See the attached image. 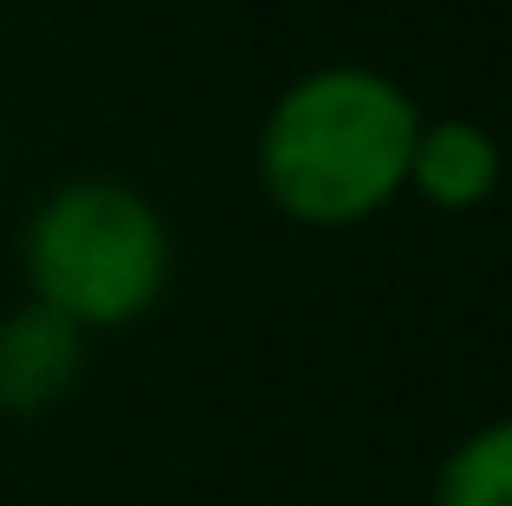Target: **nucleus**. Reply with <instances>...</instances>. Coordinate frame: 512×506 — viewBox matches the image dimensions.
<instances>
[{
	"label": "nucleus",
	"instance_id": "nucleus-2",
	"mask_svg": "<svg viewBox=\"0 0 512 506\" xmlns=\"http://www.w3.org/2000/svg\"><path fill=\"white\" fill-rule=\"evenodd\" d=\"M26 299L85 331H124L163 305L175 279V234L163 208L117 176H72L20 228Z\"/></svg>",
	"mask_w": 512,
	"mask_h": 506
},
{
	"label": "nucleus",
	"instance_id": "nucleus-5",
	"mask_svg": "<svg viewBox=\"0 0 512 506\" xmlns=\"http://www.w3.org/2000/svg\"><path fill=\"white\" fill-rule=\"evenodd\" d=\"M428 506H512V429L480 422L441 455Z\"/></svg>",
	"mask_w": 512,
	"mask_h": 506
},
{
	"label": "nucleus",
	"instance_id": "nucleus-6",
	"mask_svg": "<svg viewBox=\"0 0 512 506\" xmlns=\"http://www.w3.org/2000/svg\"><path fill=\"white\" fill-rule=\"evenodd\" d=\"M0 169H7V130H0Z\"/></svg>",
	"mask_w": 512,
	"mask_h": 506
},
{
	"label": "nucleus",
	"instance_id": "nucleus-4",
	"mask_svg": "<svg viewBox=\"0 0 512 506\" xmlns=\"http://www.w3.org/2000/svg\"><path fill=\"white\" fill-rule=\"evenodd\" d=\"M402 195H415L435 215H480L500 195V143L474 117H422L409 143V182Z\"/></svg>",
	"mask_w": 512,
	"mask_h": 506
},
{
	"label": "nucleus",
	"instance_id": "nucleus-3",
	"mask_svg": "<svg viewBox=\"0 0 512 506\" xmlns=\"http://www.w3.org/2000/svg\"><path fill=\"white\" fill-rule=\"evenodd\" d=\"M91 370V331L39 299H20L0 312V416L7 422H46L85 390Z\"/></svg>",
	"mask_w": 512,
	"mask_h": 506
},
{
	"label": "nucleus",
	"instance_id": "nucleus-1",
	"mask_svg": "<svg viewBox=\"0 0 512 506\" xmlns=\"http://www.w3.org/2000/svg\"><path fill=\"white\" fill-rule=\"evenodd\" d=\"M415 98L376 65H312L260 117L253 176L299 228H357L402 202Z\"/></svg>",
	"mask_w": 512,
	"mask_h": 506
}]
</instances>
